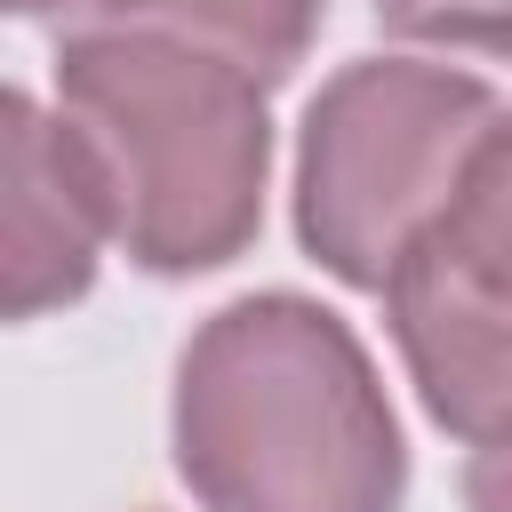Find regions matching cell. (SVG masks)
<instances>
[{
  "instance_id": "6da1fadb",
  "label": "cell",
  "mask_w": 512,
  "mask_h": 512,
  "mask_svg": "<svg viewBox=\"0 0 512 512\" xmlns=\"http://www.w3.org/2000/svg\"><path fill=\"white\" fill-rule=\"evenodd\" d=\"M176 472L200 512H400L408 448L360 336L272 288L184 344Z\"/></svg>"
},
{
  "instance_id": "7a4b0ae2",
  "label": "cell",
  "mask_w": 512,
  "mask_h": 512,
  "mask_svg": "<svg viewBox=\"0 0 512 512\" xmlns=\"http://www.w3.org/2000/svg\"><path fill=\"white\" fill-rule=\"evenodd\" d=\"M56 104L112 184V232L144 272H216L256 240L272 120L264 80L224 56L72 24L56 48Z\"/></svg>"
},
{
  "instance_id": "3957f363",
  "label": "cell",
  "mask_w": 512,
  "mask_h": 512,
  "mask_svg": "<svg viewBox=\"0 0 512 512\" xmlns=\"http://www.w3.org/2000/svg\"><path fill=\"white\" fill-rule=\"evenodd\" d=\"M496 88L416 56L344 64L296 144V240L344 288H392L416 240L448 216L472 144L496 128Z\"/></svg>"
},
{
  "instance_id": "277c9868",
  "label": "cell",
  "mask_w": 512,
  "mask_h": 512,
  "mask_svg": "<svg viewBox=\"0 0 512 512\" xmlns=\"http://www.w3.org/2000/svg\"><path fill=\"white\" fill-rule=\"evenodd\" d=\"M112 232V184L88 136L64 112H40L24 88L0 104V312L40 320L88 296Z\"/></svg>"
},
{
  "instance_id": "5b68a950",
  "label": "cell",
  "mask_w": 512,
  "mask_h": 512,
  "mask_svg": "<svg viewBox=\"0 0 512 512\" xmlns=\"http://www.w3.org/2000/svg\"><path fill=\"white\" fill-rule=\"evenodd\" d=\"M384 312L432 424L472 448H512V296L464 280L440 248L416 240L384 288Z\"/></svg>"
},
{
  "instance_id": "8992f818",
  "label": "cell",
  "mask_w": 512,
  "mask_h": 512,
  "mask_svg": "<svg viewBox=\"0 0 512 512\" xmlns=\"http://www.w3.org/2000/svg\"><path fill=\"white\" fill-rule=\"evenodd\" d=\"M80 24L96 32H152L200 56L240 64L248 80H288L320 32V0H88Z\"/></svg>"
},
{
  "instance_id": "52a82bcc",
  "label": "cell",
  "mask_w": 512,
  "mask_h": 512,
  "mask_svg": "<svg viewBox=\"0 0 512 512\" xmlns=\"http://www.w3.org/2000/svg\"><path fill=\"white\" fill-rule=\"evenodd\" d=\"M424 248H440L464 280L512 296V112H496V128L472 144L448 216L424 232Z\"/></svg>"
},
{
  "instance_id": "ba28073f",
  "label": "cell",
  "mask_w": 512,
  "mask_h": 512,
  "mask_svg": "<svg viewBox=\"0 0 512 512\" xmlns=\"http://www.w3.org/2000/svg\"><path fill=\"white\" fill-rule=\"evenodd\" d=\"M376 24L432 48L512 56V0H376Z\"/></svg>"
},
{
  "instance_id": "9c48e42d",
  "label": "cell",
  "mask_w": 512,
  "mask_h": 512,
  "mask_svg": "<svg viewBox=\"0 0 512 512\" xmlns=\"http://www.w3.org/2000/svg\"><path fill=\"white\" fill-rule=\"evenodd\" d=\"M464 512H512V448H472V464H464Z\"/></svg>"
},
{
  "instance_id": "30bf717a",
  "label": "cell",
  "mask_w": 512,
  "mask_h": 512,
  "mask_svg": "<svg viewBox=\"0 0 512 512\" xmlns=\"http://www.w3.org/2000/svg\"><path fill=\"white\" fill-rule=\"evenodd\" d=\"M16 16H48V8H72V0H8Z\"/></svg>"
}]
</instances>
